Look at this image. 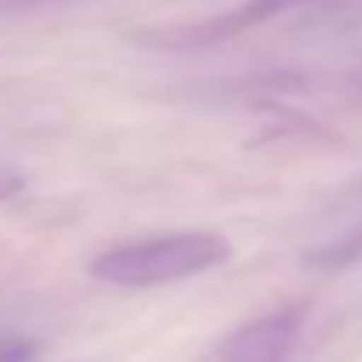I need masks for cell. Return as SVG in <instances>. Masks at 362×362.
Segmentation results:
<instances>
[{
	"label": "cell",
	"instance_id": "cell-1",
	"mask_svg": "<svg viewBox=\"0 0 362 362\" xmlns=\"http://www.w3.org/2000/svg\"><path fill=\"white\" fill-rule=\"evenodd\" d=\"M231 256V245L210 231H181L146 242H128L100 252L89 263V274L114 288H156L174 284L221 267Z\"/></svg>",
	"mask_w": 362,
	"mask_h": 362
},
{
	"label": "cell",
	"instance_id": "cell-2",
	"mask_svg": "<svg viewBox=\"0 0 362 362\" xmlns=\"http://www.w3.org/2000/svg\"><path fill=\"white\" fill-rule=\"evenodd\" d=\"M305 305H284L267 316H256L217 341L203 362H284L302 334Z\"/></svg>",
	"mask_w": 362,
	"mask_h": 362
},
{
	"label": "cell",
	"instance_id": "cell-3",
	"mask_svg": "<svg viewBox=\"0 0 362 362\" xmlns=\"http://www.w3.org/2000/svg\"><path fill=\"white\" fill-rule=\"evenodd\" d=\"M305 4V0H245L242 8H231L224 15H214V18H203V22H192V25H170V29H149V33H139L135 40L142 47H156V50H203V47H214V43H224L245 29H256L263 25L267 18L281 15V11H291Z\"/></svg>",
	"mask_w": 362,
	"mask_h": 362
},
{
	"label": "cell",
	"instance_id": "cell-4",
	"mask_svg": "<svg viewBox=\"0 0 362 362\" xmlns=\"http://www.w3.org/2000/svg\"><path fill=\"white\" fill-rule=\"evenodd\" d=\"M40 344L29 337H4L0 341V362H36Z\"/></svg>",
	"mask_w": 362,
	"mask_h": 362
},
{
	"label": "cell",
	"instance_id": "cell-5",
	"mask_svg": "<svg viewBox=\"0 0 362 362\" xmlns=\"http://www.w3.org/2000/svg\"><path fill=\"white\" fill-rule=\"evenodd\" d=\"M22 185H25V181H22V174H18V170H11V167H0V203L11 199V196H15Z\"/></svg>",
	"mask_w": 362,
	"mask_h": 362
}]
</instances>
